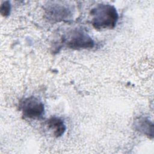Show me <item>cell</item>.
Here are the masks:
<instances>
[{
    "label": "cell",
    "instance_id": "8992f818",
    "mask_svg": "<svg viewBox=\"0 0 154 154\" xmlns=\"http://www.w3.org/2000/svg\"><path fill=\"white\" fill-rule=\"evenodd\" d=\"M67 8L61 6L60 5L55 4L51 7V9L48 10V14L51 15L53 19L58 20V19H63L68 16Z\"/></svg>",
    "mask_w": 154,
    "mask_h": 154
},
{
    "label": "cell",
    "instance_id": "6da1fadb",
    "mask_svg": "<svg viewBox=\"0 0 154 154\" xmlns=\"http://www.w3.org/2000/svg\"><path fill=\"white\" fill-rule=\"evenodd\" d=\"M90 15L92 25L97 29H112L119 19L116 7L110 4H98L91 10Z\"/></svg>",
    "mask_w": 154,
    "mask_h": 154
},
{
    "label": "cell",
    "instance_id": "52a82bcc",
    "mask_svg": "<svg viewBox=\"0 0 154 154\" xmlns=\"http://www.w3.org/2000/svg\"><path fill=\"white\" fill-rule=\"evenodd\" d=\"M1 14L2 16L5 17L10 14L11 10V5L9 1H6L3 2L1 5Z\"/></svg>",
    "mask_w": 154,
    "mask_h": 154
},
{
    "label": "cell",
    "instance_id": "3957f363",
    "mask_svg": "<svg viewBox=\"0 0 154 154\" xmlns=\"http://www.w3.org/2000/svg\"><path fill=\"white\" fill-rule=\"evenodd\" d=\"M20 108L24 117L30 119H39L45 112L43 103L38 98L34 96L24 99L22 101Z\"/></svg>",
    "mask_w": 154,
    "mask_h": 154
},
{
    "label": "cell",
    "instance_id": "7a4b0ae2",
    "mask_svg": "<svg viewBox=\"0 0 154 154\" xmlns=\"http://www.w3.org/2000/svg\"><path fill=\"white\" fill-rule=\"evenodd\" d=\"M63 42L67 48L73 49H89L94 46L92 38L85 31L79 28L73 29L66 34Z\"/></svg>",
    "mask_w": 154,
    "mask_h": 154
},
{
    "label": "cell",
    "instance_id": "5b68a950",
    "mask_svg": "<svg viewBox=\"0 0 154 154\" xmlns=\"http://www.w3.org/2000/svg\"><path fill=\"white\" fill-rule=\"evenodd\" d=\"M136 129L143 132V134L149 135H151L153 136V134L150 132V130L153 131V123L149 121V120L147 118H140L138 120L136 121L135 123Z\"/></svg>",
    "mask_w": 154,
    "mask_h": 154
},
{
    "label": "cell",
    "instance_id": "277c9868",
    "mask_svg": "<svg viewBox=\"0 0 154 154\" xmlns=\"http://www.w3.org/2000/svg\"><path fill=\"white\" fill-rule=\"evenodd\" d=\"M47 125L49 128L53 131L54 135L56 137H61L66 129V125L63 120L57 117H52L49 119Z\"/></svg>",
    "mask_w": 154,
    "mask_h": 154
}]
</instances>
